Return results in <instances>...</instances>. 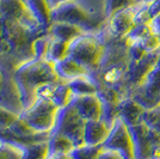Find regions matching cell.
Instances as JSON below:
<instances>
[{
  "label": "cell",
  "instance_id": "cell-1",
  "mask_svg": "<svg viewBox=\"0 0 160 159\" xmlns=\"http://www.w3.org/2000/svg\"><path fill=\"white\" fill-rule=\"evenodd\" d=\"M13 80L20 105L24 110L37 100L35 95L37 87L61 79L55 71V64L46 59H31L24 61L16 69Z\"/></svg>",
  "mask_w": 160,
  "mask_h": 159
},
{
  "label": "cell",
  "instance_id": "cell-2",
  "mask_svg": "<svg viewBox=\"0 0 160 159\" xmlns=\"http://www.w3.org/2000/svg\"><path fill=\"white\" fill-rule=\"evenodd\" d=\"M105 54V46L93 35L85 33L69 44V58L79 62L90 73L99 69Z\"/></svg>",
  "mask_w": 160,
  "mask_h": 159
},
{
  "label": "cell",
  "instance_id": "cell-3",
  "mask_svg": "<svg viewBox=\"0 0 160 159\" xmlns=\"http://www.w3.org/2000/svg\"><path fill=\"white\" fill-rule=\"evenodd\" d=\"M59 110L60 108L49 100H37L31 106L22 110L19 117L35 133L50 134L56 123Z\"/></svg>",
  "mask_w": 160,
  "mask_h": 159
},
{
  "label": "cell",
  "instance_id": "cell-4",
  "mask_svg": "<svg viewBox=\"0 0 160 159\" xmlns=\"http://www.w3.org/2000/svg\"><path fill=\"white\" fill-rule=\"evenodd\" d=\"M86 121L80 116L72 104L61 108L52 133H60L74 142L75 147L84 146V132Z\"/></svg>",
  "mask_w": 160,
  "mask_h": 159
},
{
  "label": "cell",
  "instance_id": "cell-5",
  "mask_svg": "<svg viewBox=\"0 0 160 159\" xmlns=\"http://www.w3.org/2000/svg\"><path fill=\"white\" fill-rule=\"evenodd\" d=\"M53 22H62L69 23L82 28L85 31L98 29L99 20L94 18L85 8L78 5L75 0H71L59 5L52 10V23Z\"/></svg>",
  "mask_w": 160,
  "mask_h": 159
},
{
  "label": "cell",
  "instance_id": "cell-6",
  "mask_svg": "<svg viewBox=\"0 0 160 159\" xmlns=\"http://www.w3.org/2000/svg\"><path fill=\"white\" fill-rule=\"evenodd\" d=\"M146 110L160 106V58L145 83L130 96Z\"/></svg>",
  "mask_w": 160,
  "mask_h": 159
},
{
  "label": "cell",
  "instance_id": "cell-7",
  "mask_svg": "<svg viewBox=\"0 0 160 159\" xmlns=\"http://www.w3.org/2000/svg\"><path fill=\"white\" fill-rule=\"evenodd\" d=\"M103 147L120 152L126 159H136L129 126L120 117H117L115 121L110 135L104 142Z\"/></svg>",
  "mask_w": 160,
  "mask_h": 159
},
{
  "label": "cell",
  "instance_id": "cell-8",
  "mask_svg": "<svg viewBox=\"0 0 160 159\" xmlns=\"http://www.w3.org/2000/svg\"><path fill=\"white\" fill-rule=\"evenodd\" d=\"M160 58V50L154 52V53H148L140 61H130L129 66H128V71L124 77V81L126 85L124 86L130 89V93L133 95L141 85L145 83L147 79L148 74L152 72L158 60Z\"/></svg>",
  "mask_w": 160,
  "mask_h": 159
},
{
  "label": "cell",
  "instance_id": "cell-9",
  "mask_svg": "<svg viewBox=\"0 0 160 159\" xmlns=\"http://www.w3.org/2000/svg\"><path fill=\"white\" fill-rule=\"evenodd\" d=\"M129 131L134 142L135 158L149 159L153 145V128H151L145 121H142L139 125L130 126Z\"/></svg>",
  "mask_w": 160,
  "mask_h": 159
},
{
  "label": "cell",
  "instance_id": "cell-10",
  "mask_svg": "<svg viewBox=\"0 0 160 159\" xmlns=\"http://www.w3.org/2000/svg\"><path fill=\"white\" fill-rule=\"evenodd\" d=\"M72 105L75 108L80 116L85 121H96L103 119V103L98 95H87V96H74Z\"/></svg>",
  "mask_w": 160,
  "mask_h": 159
},
{
  "label": "cell",
  "instance_id": "cell-11",
  "mask_svg": "<svg viewBox=\"0 0 160 159\" xmlns=\"http://www.w3.org/2000/svg\"><path fill=\"white\" fill-rule=\"evenodd\" d=\"M134 7L123 10L118 13L113 14L111 18H109V33L115 38H126L128 33H130L135 28V22H134Z\"/></svg>",
  "mask_w": 160,
  "mask_h": 159
},
{
  "label": "cell",
  "instance_id": "cell-12",
  "mask_svg": "<svg viewBox=\"0 0 160 159\" xmlns=\"http://www.w3.org/2000/svg\"><path fill=\"white\" fill-rule=\"evenodd\" d=\"M113 125L104 120L87 121L84 132V142L86 146H103L110 135Z\"/></svg>",
  "mask_w": 160,
  "mask_h": 159
},
{
  "label": "cell",
  "instance_id": "cell-13",
  "mask_svg": "<svg viewBox=\"0 0 160 159\" xmlns=\"http://www.w3.org/2000/svg\"><path fill=\"white\" fill-rule=\"evenodd\" d=\"M145 114L146 109L132 97L123 98L118 105V117L123 120L129 127L142 122Z\"/></svg>",
  "mask_w": 160,
  "mask_h": 159
},
{
  "label": "cell",
  "instance_id": "cell-14",
  "mask_svg": "<svg viewBox=\"0 0 160 159\" xmlns=\"http://www.w3.org/2000/svg\"><path fill=\"white\" fill-rule=\"evenodd\" d=\"M48 33L52 38L60 40L63 42L72 43L78 37L87 33L82 28L69 24V23H62V22H53L50 27L48 28Z\"/></svg>",
  "mask_w": 160,
  "mask_h": 159
},
{
  "label": "cell",
  "instance_id": "cell-15",
  "mask_svg": "<svg viewBox=\"0 0 160 159\" xmlns=\"http://www.w3.org/2000/svg\"><path fill=\"white\" fill-rule=\"evenodd\" d=\"M55 71L58 73L59 78L65 83H68L71 80L75 79L81 75L90 74V71L86 69L84 66H81L79 62H77L72 58H66L60 62L55 64Z\"/></svg>",
  "mask_w": 160,
  "mask_h": 159
},
{
  "label": "cell",
  "instance_id": "cell-16",
  "mask_svg": "<svg viewBox=\"0 0 160 159\" xmlns=\"http://www.w3.org/2000/svg\"><path fill=\"white\" fill-rule=\"evenodd\" d=\"M73 96H87L97 95L99 90V84L96 83L90 74L81 75L67 83Z\"/></svg>",
  "mask_w": 160,
  "mask_h": 159
},
{
  "label": "cell",
  "instance_id": "cell-17",
  "mask_svg": "<svg viewBox=\"0 0 160 159\" xmlns=\"http://www.w3.org/2000/svg\"><path fill=\"white\" fill-rule=\"evenodd\" d=\"M27 5L42 27L48 29L52 24V7L47 0H27Z\"/></svg>",
  "mask_w": 160,
  "mask_h": 159
},
{
  "label": "cell",
  "instance_id": "cell-18",
  "mask_svg": "<svg viewBox=\"0 0 160 159\" xmlns=\"http://www.w3.org/2000/svg\"><path fill=\"white\" fill-rule=\"evenodd\" d=\"M48 144L49 154H71L77 148L72 140L60 133H50Z\"/></svg>",
  "mask_w": 160,
  "mask_h": 159
},
{
  "label": "cell",
  "instance_id": "cell-19",
  "mask_svg": "<svg viewBox=\"0 0 160 159\" xmlns=\"http://www.w3.org/2000/svg\"><path fill=\"white\" fill-rule=\"evenodd\" d=\"M69 44L71 43H68V42L52 38L49 47H48L46 60L53 62V64H58L68 58L69 56Z\"/></svg>",
  "mask_w": 160,
  "mask_h": 159
},
{
  "label": "cell",
  "instance_id": "cell-20",
  "mask_svg": "<svg viewBox=\"0 0 160 159\" xmlns=\"http://www.w3.org/2000/svg\"><path fill=\"white\" fill-rule=\"evenodd\" d=\"M49 144L48 140L23 145V159H48Z\"/></svg>",
  "mask_w": 160,
  "mask_h": 159
},
{
  "label": "cell",
  "instance_id": "cell-21",
  "mask_svg": "<svg viewBox=\"0 0 160 159\" xmlns=\"http://www.w3.org/2000/svg\"><path fill=\"white\" fill-rule=\"evenodd\" d=\"M73 97V93L71 91L68 84L65 83V81H60L56 85V89H55L53 95V98H52L50 102L61 109V108H65V106L69 105L72 103Z\"/></svg>",
  "mask_w": 160,
  "mask_h": 159
},
{
  "label": "cell",
  "instance_id": "cell-22",
  "mask_svg": "<svg viewBox=\"0 0 160 159\" xmlns=\"http://www.w3.org/2000/svg\"><path fill=\"white\" fill-rule=\"evenodd\" d=\"M139 3H141V0H107L105 16L108 18H111L113 14L118 13L123 10L135 7Z\"/></svg>",
  "mask_w": 160,
  "mask_h": 159
},
{
  "label": "cell",
  "instance_id": "cell-23",
  "mask_svg": "<svg viewBox=\"0 0 160 159\" xmlns=\"http://www.w3.org/2000/svg\"><path fill=\"white\" fill-rule=\"evenodd\" d=\"M0 159H23V145L0 139Z\"/></svg>",
  "mask_w": 160,
  "mask_h": 159
},
{
  "label": "cell",
  "instance_id": "cell-24",
  "mask_svg": "<svg viewBox=\"0 0 160 159\" xmlns=\"http://www.w3.org/2000/svg\"><path fill=\"white\" fill-rule=\"evenodd\" d=\"M52 41V37L49 36L48 31L41 36H37L32 42V53L33 59H46L48 52V47Z\"/></svg>",
  "mask_w": 160,
  "mask_h": 159
},
{
  "label": "cell",
  "instance_id": "cell-25",
  "mask_svg": "<svg viewBox=\"0 0 160 159\" xmlns=\"http://www.w3.org/2000/svg\"><path fill=\"white\" fill-rule=\"evenodd\" d=\"M153 31L152 24H141V25H135L133 30L128 33V36L124 38L126 43L128 47H130L132 44L138 43L139 41H141L143 37H146L149 33Z\"/></svg>",
  "mask_w": 160,
  "mask_h": 159
},
{
  "label": "cell",
  "instance_id": "cell-26",
  "mask_svg": "<svg viewBox=\"0 0 160 159\" xmlns=\"http://www.w3.org/2000/svg\"><path fill=\"white\" fill-rule=\"evenodd\" d=\"M103 146H80L71 153L73 159H97Z\"/></svg>",
  "mask_w": 160,
  "mask_h": 159
},
{
  "label": "cell",
  "instance_id": "cell-27",
  "mask_svg": "<svg viewBox=\"0 0 160 159\" xmlns=\"http://www.w3.org/2000/svg\"><path fill=\"white\" fill-rule=\"evenodd\" d=\"M138 44L145 49L147 53H154L160 50V35L157 33H149L146 37H143L141 41L138 42Z\"/></svg>",
  "mask_w": 160,
  "mask_h": 159
},
{
  "label": "cell",
  "instance_id": "cell-28",
  "mask_svg": "<svg viewBox=\"0 0 160 159\" xmlns=\"http://www.w3.org/2000/svg\"><path fill=\"white\" fill-rule=\"evenodd\" d=\"M143 121L151 128H153L157 132L160 133V106L146 110V114L143 116Z\"/></svg>",
  "mask_w": 160,
  "mask_h": 159
},
{
  "label": "cell",
  "instance_id": "cell-29",
  "mask_svg": "<svg viewBox=\"0 0 160 159\" xmlns=\"http://www.w3.org/2000/svg\"><path fill=\"white\" fill-rule=\"evenodd\" d=\"M19 114H16L13 111H10L8 109L0 105V127L2 129L8 128L11 126V123H13L16 120L18 119Z\"/></svg>",
  "mask_w": 160,
  "mask_h": 159
},
{
  "label": "cell",
  "instance_id": "cell-30",
  "mask_svg": "<svg viewBox=\"0 0 160 159\" xmlns=\"http://www.w3.org/2000/svg\"><path fill=\"white\" fill-rule=\"evenodd\" d=\"M134 22H135L136 25H141V24H152L153 19H152V17H151V14H149L147 4L134 12Z\"/></svg>",
  "mask_w": 160,
  "mask_h": 159
},
{
  "label": "cell",
  "instance_id": "cell-31",
  "mask_svg": "<svg viewBox=\"0 0 160 159\" xmlns=\"http://www.w3.org/2000/svg\"><path fill=\"white\" fill-rule=\"evenodd\" d=\"M128 53H129V59H130V61H134V62L140 61L141 59H143L147 54H148L146 50H145V49H142L138 43L132 44V46L129 47Z\"/></svg>",
  "mask_w": 160,
  "mask_h": 159
},
{
  "label": "cell",
  "instance_id": "cell-32",
  "mask_svg": "<svg viewBox=\"0 0 160 159\" xmlns=\"http://www.w3.org/2000/svg\"><path fill=\"white\" fill-rule=\"evenodd\" d=\"M97 159H126V158L120 152H117L115 150H110V148L103 147L100 153L98 154Z\"/></svg>",
  "mask_w": 160,
  "mask_h": 159
},
{
  "label": "cell",
  "instance_id": "cell-33",
  "mask_svg": "<svg viewBox=\"0 0 160 159\" xmlns=\"http://www.w3.org/2000/svg\"><path fill=\"white\" fill-rule=\"evenodd\" d=\"M147 7L153 20L160 16V0H154L151 4H147Z\"/></svg>",
  "mask_w": 160,
  "mask_h": 159
},
{
  "label": "cell",
  "instance_id": "cell-34",
  "mask_svg": "<svg viewBox=\"0 0 160 159\" xmlns=\"http://www.w3.org/2000/svg\"><path fill=\"white\" fill-rule=\"evenodd\" d=\"M152 28H153L154 33H157L158 35H160V16L157 17V18L152 22Z\"/></svg>",
  "mask_w": 160,
  "mask_h": 159
},
{
  "label": "cell",
  "instance_id": "cell-35",
  "mask_svg": "<svg viewBox=\"0 0 160 159\" xmlns=\"http://www.w3.org/2000/svg\"><path fill=\"white\" fill-rule=\"evenodd\" d=\"M48 3H49V5L52 7V10L55 8V7H58L59 5L61 4H63V3H67V1H71V0H47Z\"/></svg>",
  "mask_w": 160,
  "mask_h": 159
},
{
  "label": "cell",
  "instance_id": "cell-36",
  "mask_svg": "<svg viewBox=\"0 0 160 159\" xmlns=\"http://www.w3.org/2000/svg\"><path fill=\"white\" fill-rule=\"evenodd\" d=\"M48 159H73L71 154H49Z\"/></svg>",
  "mask_w": 160,
  "mask_h": 159
},
{
  "label": "cell",
  "instance_id": "cell-37",
  "mask_svg": "<svg viewBox=\"0 0 160 159\" xmlns=\"http://www.w3.org/2000/svg\"><path fill=\"white\" fill-rule=\"evenodd\" d=\"M2 83H4V74H2V71L0 69V86L2 85Z\"/></svg>",
  "mask_w": 160,
  "mask_h": 159
},
{
  "label": "cell",
  "instance_id": "cell-38",
  "mask_svg": "<svg viewBox=\"0 0 160 159\" xmlns=\"http://www.w3.org/2000/svg\"><path fill=\"white\" fill-rule=\"evenodd\" d=\"M142 3H145V4H151L152 1H154V0H141Z\"/></svg>",
  "mask_w": 160,
  "mask_h": 159
},
{
  "label": "cell",
  "instance_id": "cell-39",
  "mask_svg": "<svg viewBox=\"0 0 160 159\" xmlns=\"http://www.w3.org/2000/svg\"><path fill=\"white\" fill-rule=\"evenodd\" d=\"M22 1H24V3H27V0H22Z\"/></svg>",
  "mask_w": 160,
  "mask_h": 159
},
{
  "label": "cell",
  "instance_id": "cell-40",
  "mask_svg": "<svg viewBox=\"0 0 160 159\" xmlns=\"http://www.w3.org/2000/svg\"><path fill=\"white\" fill-rule=\"evenodd\" d=\"M1 129H2V128H1V127H0V131H1Z\"/></svg>",
  "mask_w": 160,
  "mask_h": 159
}]
</instances>
